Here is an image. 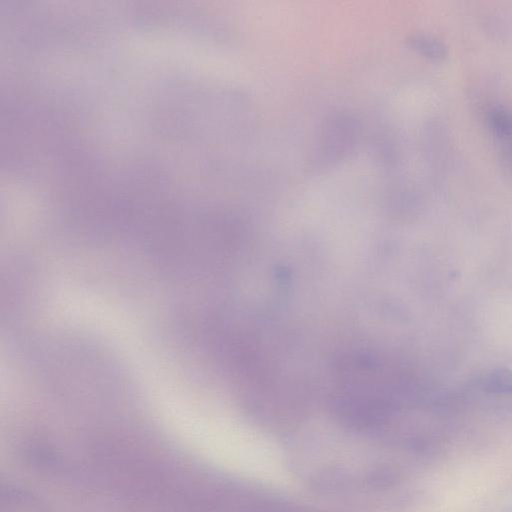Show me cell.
<instances>
[{"instance_id":"6da1fadb","label":"cell","mask_w":512,"mask_h":512,"mask_svg":"<svg viewBox=\"0 0 512 512\" xmlns=\"http://www.w3.org/2000/svg\"><path fill=\"white\" fill-rule=\"evenodd\" d=\"M410 43L414 49L428 58L443 60L447 57L446 46L431 37L415 35L410 39Z\"/></svg>"},{"instance_id":"7a4b0ae2","label":"cell","mask_w":512,"mask_h":512,"mask_svg":"<svg viewBox=\"0 0 512 512\" xmlns=\"http://www.w3.org/2000/svg\"><path fill=\"white\" fill-rule=\"evenodd\" d=\"M492 128L498 135L508 136L512 134V116L501 108H494L489 113Z\"/></svg>"},{"instance_id":"3957f363","label":"cell","mask_w":512,"mask_h":512,"mask_svg":"<svg viewBox=\"0 0 512 512\" xmlns=\"http://www.w3.org/2000/svg\"><path fill=\"white\" fill-rule=\"evenodd\" d=\"M488 383V386L495 390L512 391V374L504 371L496 372Z\"/></svg>"}]
</instances>
